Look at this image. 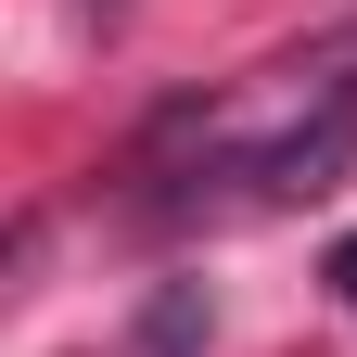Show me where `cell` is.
Returning a JSON list of instances; mask_svg holds the SVG:
<instances>
[{
  "label": "cell",
  "instance_id": "6da1fadb",
  "mask_svg": "<svg viewBox=\"0 0 357 357\" xmlns=\"http://www.w3.org/2000/svg\"><path fill=\"white\" fill-rule=\"evenodd\" d=\"M344 153H357V77H319L306 115H268L243 141H217L192 166V192H319V178H344Z\"/></svg>",
  "mask_w": 357,
  "mask_h": 357
},
{
  "label": "cell",
  "instance_id": "7a4b0ae2",
  "mask_svg": "<svg viewBox=\"0 0 357 357\" xmlns=\"http://www.w3.org/2000/svg\"><path fill=\"white\" fill-rule=\"evenodd\" d=\"M192 344H204V281H166L141 306V357H192Z\"/></svg>",
  "mask_w": 357,
  "mask_h": 357
},
{
  "label": "cell",
  "instance_id": "3957f363",
  "mask_svg": "<svg viewBox=\"0 0 357 357\" xmlns=\"http://www.w3.org/2000/svg\"><path fill=\"white\" fill-rule=\"evenodd\" d=\"M332 281H344V306H357V230H344V243H332Z\"/></svg>",
  "mask_w": 357,
  "mask_h": 357
}]
</instances>
